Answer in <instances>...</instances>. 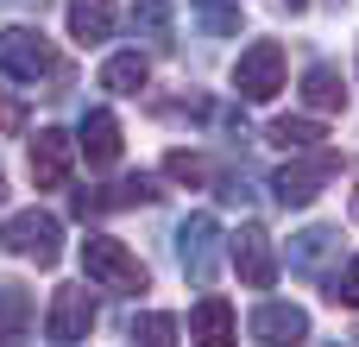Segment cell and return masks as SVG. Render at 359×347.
Masks as SVG:
<instances>
[{
	"label": "cell",
	"mask_w": 359,
	"mask_h": 347,
	"mask_svg": "<svg viewBox=\"0 0 359 347\" xmlns=\"http://www.w3.org/2000/svg\"><path fill=\"white\" fill-rule=\"evenodd\" d=\"M82 272H88V284H107V291H120V297H133V291L151 284L145 266H139V253H126L114 234H88V240H82Z\"/></svg>",
	"instance_id": "1"
},
{
	"label": "cell",
	"mask_w": 359,
	"mask_h": 347,
	"mask_svg": "<svg viewBox=\"0 0 359 347\" xmlns=\"http://www.w3.org/2000/svg\"><path fill=\"white\" fill-rule=\"evenodd\" d=\"M334 177H341V152H309V158H297V164H284V171L271 177V196H278L284 209H309Z\"/></svg>",
	"instance_id": "2"
},
{
	"label": "cell",
	"mask_w": 359,
	"mask_h": 347,
	"mask_svg": "<svg viewBox=\"0 0 359 347\" xmlns=\"http://www.w3.org/2000/svg\"><path fill=\"white\" fill-rule=\"evenodd\" d=\"M233 89H240V101H271V95L284 89V51H278L271 38L246 44L240 63H233Z\"/></svg>",
	"instance_id": "3"
},
{
	"label": "cell",
	"mask_w": 359,
	"mask_h": 347,
	"mask_svg": "<svg viewBox=\"0 0 359 347\" xmlns=\"http://www.w3.org/2000/svg\"><path fill=\"white\" fill-rule=\"evenodd\" d=\"M0 247H6V253H19V259H38V266H50V259L63 253V228H57V215H38V209H25V215H13V221L0 228Z\"/></svg>",
	"instance_id": "4"
},
{
	"label": "cell",
	"mask_w": 359,
	"mask_h": 347,
	"mask_svg": "<svg viewBox=\"0 0 359 347\" xmlns=\"http://www.w3.org/2000/svg\"><path fill=\"white\" fill-rule=\"evenodd\" d=\"M177 259H183V278L189 284H208L215 278V259H221V228L215 215H189L177 228Z\"/></svg>",
	"instance_id": "5"
},
{
	"label": "cell",
	"mask_w": 359,
	"mask_h": 347,
	"mask_svg": "<svg viewBox=\"0 0 359 347\" xmlns=\"http://www.w3.org/2000/svg\"><path fill=\"white\" fill-rule=\"evenodd\" d=\"M0 70H6L13 82H38V76L57 70V51H50L38 32H0Z\"/></svg>",
	"instance_id": "6"
},
{
	"label": "cell",
	"mask_w": 359,
	"mask_h": 347,
	"mask_svg": "<svg viewBox=\"0 0 359 347\" xmlns=\"http://www.w3.org/2000/svg\"><path fill=\"white\" fill-rule=\"evenodd\" d=\"M252 335L265 347H303L309 341V310L303 303H259L252 310Z\"/></svg>",
	"instance_id": "7"
},
{
	"label": "cell",
	"mask_w": 359,
	"mask_h": 347,
	"mask_svg": "<svg viewBox=\"0 0 359 347\" xmlns=\"http://www.w3.org/2000/svg\"><path fill=\"white\" fill-rule=\"evenodd\" d=\"M69 164H76L69 133L38 126V139H32V177H38V190H63V183H69Z\"/></svg>",
	"instance_id": "8"
},
{
	"label": "cell",
	"mask_w": 359,
	"mask_h": 347,
	"mask_svg": "<svg viewBox=\"0 0 359 347\" xmlns=\"http://www.w3.org/2000/svg\"><path fill=\"white\" fill-rule=\"evenodd\" d=\"M233 272H240V284H252V291H265V284L278 278V266H271V234H265L259 221H246V228L233 234Z\"/></svg>",
	"instance_id": "9"
},
{
	"label": "cell",
	"mask_w": 359,
	"mask_h": 347,
	"mask_svg": "<svg viewBox=\"0 0 359 347\" xmlns=\"http://www.w3.org/2000/svg\"><path fill=\"white\" fill-rule=\"evenodd\" d=\"M88 329H95L88 291H82V284H57V297H50V335H57V341H82Z\"/></svg>",
	"instance_id": "10"
},
{
	"label": "cell",
	"mask_w": 359,
	"mask_h": 347,
	"mask_svg": "<svg viewBox=\"0 0 359 347\" xmlns=\"http://www.w3.org/2000/svg\"><path fill=\"white\" fill-rule=\"evenodd\" d=\"M189 341H196V347H240V322H233V310H227L221 297H202L196 316H189Z\"/></svg>",
	"instance_id": "11"
},
{
	"label": "cell",
	"mask_w": 359,
	"mask_h": 347,
	"mask_svg": "<svg viewBox=\"0 0 359 347\" xmlns=\"http://www.w3.org/2000/svg\"><path fill=\"white\" fill-rule=\"evenodd\" d=\"M76 145H82L88 164H114V158H120V120H114L107 107H95V114L82 120V139H76Z\"/></svg>",
	"instance_id": "12"
},
{
	"label": "cell",
	"mask_w": 359,
	"mask_h": 347,
	"mask_svg": "<svg viewBox=\"0 0 359 347\" xmlns=\"http://www.w3.org/2000/svg\"><path fill=\"white\" fill-rule=\"evenodd\" d=\"M303 101H309L316 114H341V107H347V82H341V70L309 63V70H303Z\"/></svg>",
	"instance_id": "13"
},
{
	"label": "cell",
	"mask_w": 359,
	"mask_h": 347,
	"mask_svg": "<svg viewBox=\"0 0 359 347\" xmlns=\"http://www.w3.org/2000/svg\"><path fill=\"white\" fill-rule=\"evenodd\" d=\"M114 32V0H69V38L76 44H101Z\"/></svg>",
	"instance_id": "14"
},
{
	"label": "cell",
	"mask_w": 359,
	"mask_h": 347,
	"mask_svg": "<svg viewBox=\"0 0 359 347\" xmlns=\"http://www.w3.org/2000/svg\"><path fill=\"white\" fill-rule=\"evenodd\" d=\"M32 329V291L25 284H0V347H19Z\"/></svg>",
	"instance_id": "15"
},
{
	"label": "cell",
	"mask_w": 359,
	"mask_h": 347,
	"mask_svg": "<svg viewBox=\"0 0 359 347\" xmlns=\"http://www.w3.org/2000/svg\"><path fill=\"white\" fill-rule=\"evenodd\" d=\"M145 76H151V70H145V57H139V51H114V57L101 63V89H114V95H139V89H145Z\"/></svg>",
	"instance_id": "16"
},
{
	"label": "cell",
	"mask_w": 359,
	"mask_h": 347,
	"mask_svg": "<svg viewBox=\"0 0 359 347\" xmlns=\"http://www.w3.org/2000/svg\"><path fill=\"white\" fill-rule=\"evenodd\" d=\"M334 247H341V228H303V234L290 240V272H316Z\"/></svg>",
	"instance_id": "17"
},
{
	"label": "cell",
	"mask_w": 359,
	"mask_h": 347,
	"mask_svg": "<svg viewBox=\"0 0 359 347\" xmlns=\"http://www.w3.org/2000/svg\"><path fill=\"white\" fill-rule=\"evenodd\" d=\"M265 139H271V145H284V152H309V145L322 139V126H316V120H303V114H284V120H271V126H265Z\"/></svg>",
	"instance_id": "18"
},
{
	"label": "cell",
	"mask_w": 359,
	"mask_h": 347,
	"mask_svg": "<svg viewBox=\"0 0 359 347\" xmlns=\"http://www.w3.org/2000/svg\"><path fill=\"white\" fill-rule=\"evenodd\" d=\"M133 335H139V347H177V316L151 310V316H139V322H133Z\"/></svg>",
	"instance_id": "19"
},
{
	"label": "cell",
	"mask_w": 359,
	"mask_h": 347,
	"mask_svg": "<svg viewBox=\"0 0 359 347\" xmlns=\"http://www.w3.org/2000/svg\"><path fill=\"white\" fill-rule=\"evenodd\" d=\"M328 297H334L341 310H359V253L341 266V272H334V278H328Z\"/></svg>",
	"instance_id": "20"
},
{
	"label": "cell",
	"mask_w": 359,
	"mask_h": 347,
	"mask_svg": "<svg viewBox=\"0 0 359 347\" xmlns=\"http://www.w3.org/2000/svg\"><path fill=\"white\" fill-rule=\"evenodd\" d=\"M164 171H170L177 183H189V190H196V183L208 177V158H202V152H170V158H164Z\"/></svg>",
	"instance_id": "21"
},
{
	"label": "cell",
	"mask_w": 359,
	"mask_h": 347,
	"mask_svg": "<svg viewBox=\"0 0 359 347\" xmlns=\"http://www.w3.org/2000/svg\"><path fill=\"white\" fill-rule=\"evenodd\" d=\"M221 202H252V171H246V164H233V171L221 177Z\"/></svg>",
	"instance_id": "22"
},
{
	"label": "cell",
	"mask_w": 359,
	"mask_h": 347,
	"mask_svg": "<svg viewBox=\"0 0 359 347\" xmlns=\"http://www.w3.org/2000/svg\"><path fill=\"white\" fill-rule=\"evenodd\" d=\"M164 19H170V0H139V6H133V32H139V25H145V32H158Z\"/></svg>",
	"instance_id": "23"
},
{
	"label": "cell",
	"mask_w": 359,
	"mask_h": 347,
	"mask_svg": "<svg viewBox=\"0 0 359 347\" xmlns=\"http://www.w3.org/2000/svg\"><path fill=\"white\" fill-rule=\"evenodd\" d=\"M19 126H25V107H19V95L0 89V133H19Z\"/></svg>",
	"instance_id": "24"
},
{
	"label": "cell",
	"mask_w": 359,
	"mask_h": 347,
	"mask_svg": "<svg viewBox=\"0 0 359 347\" xmlns=\"http://www.w3.org/2000/svg\"><path fill=\"white\" fill-rule=\"evenodd\" d=\"M196 6H233V0H196Z\"/></svg>",
	"instance_id": "25"
},
{
	"label": "cell",
	"mask_w": 359,
	"mask_h": 347,
	"mask_svg": "<svg viewBox=\"0 0 359 347\" xmlns=\"http://www.w3.org/2000/svg\"><path fill=\"white\" fill-rule=\"evenodd\" d=\"M353 221H359V190H353Z\"/></svg>",
	"instance_id": "26"
},
{
	"label": "cell",
	"mask_w": 359,
	"mask_h": 347,
	"mask_svg": "<svg viewBox=\"0 0 359 347\" xmlns=\"http://www.w3.org/2000/svg\"><path fill=\"white\" fill-rule=\"evenodd\" d=\"M0 196H6V183H0Z\"/></svg>",
	"instance_id": "27"
}]
</instances>
